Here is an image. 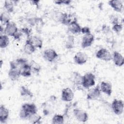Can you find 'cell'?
I'll return each mask as SVG.
<instances>
[{
	"instance_id": "cell-1",
	"label": "cell",
	"mask_w": 124,
	"mask_h": 124,
	"mask_svg": "<svg viewBox=\"0 0 124 124\" xmlns=\"http://www.w3.org/2000/svg\"><path fill=\"white\" fill-rule=\"evenodd\" d=\"M95 77L93 74L91 72L86 73L83 76L82 86L86 89H89L95 85Z\"/></svg>"
},
{
	"instance_id": "cell-2",
	"label": "cell",
	"mask_w": 124,
	"mask_h": 124,
	"mask_svg": "<svg viewBox=\"0 0 124 124\" xmlns=\"http://www.w3.org/2000/svg\"><path fill=\"white\" fill-rule=\"evenodd\" d=\"M95 56L97 59L106 62L110 61L112 59V56L110 52L107 49L104 48L98 50Z\"/></svg>"
},
{
	"instance_id": "cell-3",
	"label": "cell",
	"mask_w": 124,
	"mask_h": 124,
	"mask_svg": "<svg viewBox=\"0 0 124 124\" xmlns=\"http://www.w3.org/2000/svg\"><path fill=\"white\" fill-rule=\"evenodd\" d=\"M124 104L122 100L114 99L111 104V108L114 113L120 115L123 112Z\"/></svg>"
},
{
	"instance_id": "cell-4",
	"label": "cell",
	"mask_w": 124,
	"mask_h": 124,
	"mask_svg": "<svg viewBox=\"0 0 124 124\" xmlns=\"http://www.w3.org/2000/svg\"><path fill=\"white\" fill-rule=\"evenodd\" d=\"M18 31V29L16 24L13 21H10L6 25L4 33L8 36L13 37Z\"/></svg>"
},
{
	"instance_id": "cell-5",
	"label": "cell",
	"mask_w": 124,
	"mask_h": 124,
	"mask_svg": "<svg viewBox=\"0 0 124 124\" xmlns=\"http://www.w3.org/2000/svg\"><path fill=\"white\" fill-rule=\"evenodd\" d=\"M73 113L76 119L79 122L85 123L88 120V115L87 113L82 109L75 108L73 110Z\"/></svg>"
},
{
	"instance_id": "cell-6",
	"label": "cell",
	"mask_w": 124,
	"mask_h": 124,
	"mask_svg": "<svg viewBox=\"0 0 124 124\" xmlns=\"http://www.w3.org/2000/svg\"><path fill=\"white\" fill-rule=\"evenodd\" d=\"M74 93L72 90L69 87L63 88L62 91L61 99L64 102H70L74 99Z\"/></svg>"
},
{
	"instance_id": "cell-7",
	"label": "cell",
	"mask_w": 124,
	"mask_h": 124,
	"mask_svg": "<svg viewBox=\"0 0 124 124\" xmlns=\"http://www.w3.org/2000/svg\"><path fill=\"white\" fill-rule=\"evenodd\" d=\"M88 59L87 54L83 52H77L74 57V60L76 63L78 65H83L85 63Z\"/></svg>"
},
{
	"instance_id": "cell-8",
	"label": "cell",
	"mask_w": 124,
	"mask_h": 124,
	"mask_svg": "<svg viewBox=\"0 0 124 124\" xmlns=\"http://www.w3.org/2000/svg\"><path fill=\"white\" fill-rule=\"evenodd\" d=\"M43 57L46 60L49 62H53L58 57L56 51L53 49H47L44 51Z\"/></svg>"
},
{
	"instance_id": "cell-9",
	"label": "cell",
	"mask_w": 124,
	"mask_h": 124,
	"mask_svg": "<svg viewBox=\"0 0 124 124\" xmlns=\"http://www.w3.org/2000/svg\"><path fill=\"white\" fill-rule=\"evenodd\" d=\"M100 87L97 85L94 88L90 89L87 94V98L88 100H95L98 98L101 94Z\"/></svg>"
},
{
	"instance_id": "cell-10",
	"label": "cell",
	"mask_w": 124,
	"mask_h": 124,
	"mask_svg": "<svg viewBox=\"0 0 124 124\" xmlns=\"http://www.w3.org/2000/svg\"><path fill=\"white\" fill-rule=\"evenodd\" d=\"M21 109L26 112L29 116L32 114L37 113V108L36 105L33 103H26L23 104L21 106Z\"/></svg>"
},
{
	"instance_id": "cell-11",
	"label": "cell",
	"mask_w": 124,
	"mask_h": 124,
	"mask_svg": "<svg viewBox=\"0 0 124 124\" xmlns=\"http://www.w3.org/2000/svg\"><path fill=\"white\" fill-rule=\"evenodd\" d=\"M94 39V36L91 33L84 34L82 39L81 47L85 48L90 46L93 43Z\"/></svg>"
},
{
	"instance_id": "cell-12",
	"label": "cell",
	"mask_w": 124,
	"mask_h": 124,
	"mask_svg": "<svg viewBox=\"0 0 124 124\" xmlns=\"http://www.w3.org/2000/svg\"><path fill=\"white\" fill-rule=\"evenodd\" d=\"M67 26L68 31L74 34H79L81 32V27L78 23L77 20L72 22Z\"/></svg>"
},
{
	"instance_id": "cell-13",
	"label": "cell",
	"mask_w": 124,
	"mask_h": 124,
	"mask_svg": "<svg viewBox=\"0 0 124 124\" xmlns=\"http://www.w3.org/2000/svg\"><path fill=\"white\" fill-rule=\"evenodd\" d=\"M108 4L115 11L121 13L123 9V4L121 0H111L108 1Z\"/></svg>"
},
{
	"instance_id": "cell-14",
	"label": "cell",
	"mask_w": 124,
	"mask_h": 124,
	"mask_svg": "<svg viewBox=\"0 0 124 124\" xmlns=\"http://www.w3.org/2000/svg\"><path fill=\"white\" fill-rule=\"evenodd\" d=\"M101 92L105 93L108 96H110L112 92V88L111 84L108 82L102 81L100 86Z\"/></svg>"
},
{
	"instance_id": "cell-15",
	"label": "cell",
	"mask_w": 124,
	"mask_h": 124,
	"mask_svg": "<svg viewBox=\"0 0 124 124\" xmlns=\"http://www.w3.org/2000/svg\"><path fill=\"white\" fill-rule=\"evenodd\" d=\"M112 60H113L114 64L117 66L121 67L124 64V57L121 53L117 51H114L113 52Z\"/></svg>"
},
{
	"instance_id": "cell-16",
	"label": "cell",
	"mask_w": 124,
	"mask_h": 124,
	"mask_svg": "<svg viewBox=\"0 0 124 124\" xmlns=\"http://www.w3.org/2000/svg\"><path fill=\"white\" fill-rule=\"evenodd\" d=\"M9 115V109L4 105L0 106V121L1 123H5L8 118Z\"/></svg>"
},
{
	"instance_id": "cell-17",
	"label": "cell",
	"mask_w": 124,
	"mask_h": 124,
	"mask_svg": "<svg viewBox=\"0 0 124 124\" xmlns=\"http://www.w3.org/2000/svg\"><path fill=\"white\" fill-rule=\"evenodd\" d=\"M21 76L19 68H10L8 72V77L12 81H16Z\"/></svg>"
},
{
	"instance_id": "cell-18",
	"label": "cell",
	"mask_w": 124,
	"mask_h": 124,
	"mask_svg": "<svg viewBox=\"0 0 124 124\" xmlns=\"http://www.w3.org/2000/svg\"><path fill=\"white\" fill-rule=\"evenodd\" d=\"M83 76L77 72H74L72 75V81L77 86H82Z\"/></svg>"
},
{
	"instance_id": "cell-19",
	"label": "cell",
	"mask_w": 124,
	"mask_h": 124,
	"mask_svg": "<svg viewBox=\"0 0 124 124\" xmlns=\"http://www.w3.org/2000/svg\"><path fill=\"white\" fill-rule=\"evenodd\" d=\"M36 50V47L31 44L29 38H27L24 46V51L25 53L31 55Z\"/></svg>"
},
{
	"instance_id": "cell-20",
	"label": "cell",
	"mask_w": 124,
	"mask_h": 124,
	"mask_svg": "<svg viewBox=\"0 0 124 124\" xmlns=\"http://www.w3.org/2000/svg\"><path fill=\"white\" fill-rule=\"evenodd\" d=\"M31 44L35 47L41 48L43 46V41L39 37L37 36H31L29 38Z\"/></svg>"
},
{
	"instance_id": "cell-21",
	"label": "cell",
	"mask_w": 124,
	"mask_h": 124,
	"mask_svg": "<svg viewBox=\"0 0 124 124\" xmlns=\"http://www.w3.org/2000/svg\"><path fill=\"white\" fill-rule=\"evenodd\" d=\"M21 76L24 77H29L31 76V70L30 68V63L27 64L22 66L20 69Z\"/></svg>"
},
{
	"instance_id": "cell-22",
	"label": "cell",
	"mask_w": 124,
	"mask_h": 124,
	"mask_svg": "<svg viewBox=\"0 0 124 124\" xmlns=\"http://www.w3.org/2000/svg\"><path fill=\"white\" fill-rule=\"evenodd\" d=\"M10 41L8 36L5 34H0V47L1 48L6 47L9 44Z\"/></svg>"
},
{
	"instance_id": "cell-23",
	"label": "cell",
	"mask_w": 124,
	"mask_h": 124,
	"mask_svg": "<svg viewBox=\"0 0 124 124\" xmlns=\"http://www.w3.org/2000/svg\"><path fill=\"white\" fill-rule=\"evenodd\" d=\"M75 45L74 37L72 35H69L67 37L65 43V46L68 49H71L74 48Z\"/></svg>"
},
{
	"instance_id": "cell-24",
	"label": "cell",
	"mask_w": 124,
	"mask_h": 124,
	"mask_svg": "<svg viewBox=\"0 0 124 124\" xmlns=\"http://www.w3.org/2000/svg\"><path fill=\"white\" fill-rule=\"evenodd\" d=\"M20 93L21 96L22 97H27L30 98H32L33 97V94L32 92L28 88L24 86H21Z\"/></svg>"
},
{
	"instance_id": "cell-25",
	"label": "cell",
	"mask_w": 124,
	"mask_h": 124,
	"mask_svg": "<svg viewBox=\"0 0 124 124\" xmlns=\"http://www.w3.org/2000/svg\"><path fill=\"white\" fill-rule=\"evenodd\" d=\"M30 66L31 72L34 73L38 74L41 71V67L40 65L34 60H32L31 62L30 63Z\"/></svg>"
},
{
	"instance_id": "cell-26",
	"label": "cell",
	"mask_w": 124,
	"mask_h": 124,
	"mask_svg": "<svg viewBox=\"0 0 124 124\" xmlns=\"http://www.w3.org/2000/svg\"><path fill=\"white\" fill-rule=\"evenodd\" d=\"M41 119L42 117L40 115L38 114L37 113H35L30 115L28 119L31 123L39 124L40 123Z\"/></svg>"
},
{
	"instance_id": "cell-27",
	"label": "cell",
	"mask_w": 124,
	"mask_h": 124,
	"mask_svg": "<svg viewBox=\"0 0 124 124\" xmlns=\"http://www.w3.org/2000/svg\"><path fill=\"white\" fill-rule=\"evenodd\" d=\"M14 2L12 0H5L4 8L8 13H13L14 10Z\"/></svg>"
},
{
	"instance_id": "cell-28",
	"label": "cell",
	"mask_w": 124,
	"mask_h": 124,
	"mask_svg": "<svg viewBox=\"0 0 124 124\" xmlns=\"http://www.w3.org/2000/svg\"><path fill=\"white\" fill-rule=\"evenodd\" d=\"M10 17L8 12H3L0 16V20L2 25H6L10 22Z\"/></svg>"
},
{
	"instance_id": "cell-29",
	"label": "cell",
	"mask_w": 124,
	"mask_h": 124,
	"mask_svg": "<svg viewBox=\"0 0 124 124\" xmlns=\"http://www.w3.org/2000/svg\"><path fill=\"white\" fill-rule=\"evenodd\" d=\"M64 123V116L61 114H55L52 118V123L53 124H62Z\"/></svg>"
},
{
	"instance_id": "cell-30",
	"label": "cell",
	"mask_w": 124,
	"mask_h": 124,
	"mask_svg": "<svg viewBox=\"0 0 124 124\" xmlns=\"http://www.w3.org/2000/svg\"><path fill=\"white\" fill-rule=\"evenodd\" d=\"M65 13H62L59 11H55L53 15V19L57 22H59L61 23L63 17L64 16Z\"/></svg>"
},
{
	"instance_id": "cell-31",
	"label": "cell",
	"mask_w": 124,
	"mask_h": 124,
	"mask_svg": "<svg viewBox=\"0 0 124 124\" xmlns=\"http://www.w3.org/2000/svg\"><path fill=\"white\" fill-rule=\"evenodd\" d=\"M15 62H16L18 67L19 68V69H20V68H21L22 66H24L25 65L29 63L27 60H26V59L21 58L17 59L16 60H15Z\"/></svg>"
},
{
	"instance_id": "cell-32",
	"label": "cell",
	"mask_w": 124,
	"mask_h": 124,
	"mask_svg": "<svg viewBox=\"0 0 124 124\" xmlns=\"http://www.w3.org/2000/svg\"><path fill=\"white\" fill-rule=\"evenodd\" d=\"M119 19V18L118 17V16H117V15H110V16H109L110 22L113 25L120 24Z\"/></svg>"
},
{
	"instance_id": "cell-33",
	"label": "cell",
	"mask_w": 124,
	"mask_h": 124,
	"mask_svg": "<svg viewBox=\"0 0 124 124\" xmlns=\"http://www.w3.org/2000/svg\"><path fill=\"white\" fill-rule=\"evenodd\" d=\"M101 31L102 33L105 35H108L111 32V30L109 26L107 25L106 24H103L102 26Z\"/></svg>"
},
{
	"instance_id": "cell-34",
	"label": "cell",
	"mask_w": 124,
	"mask_h": 124,
	"mask_svg": "<svg viewBox=\"0 0 124 124\" xmlns=\"http://www.w3.org/2000/svg\"><path fill=\"white\" fill-rule=\"evenodd\" d=\"M122 29H123V26L121 23L113 25L112 28V30L116 33L120 32L122 31Z\"/></svg>"
},
{
	"instance_id": "cell-35",
	"label": "cell",
	"mask_w": 124,
	"mask_h": 124,
	"mask_svg": "<svg viewBox=\"0 0 124 124\" xmlns=\"http://www.w3.org/2000/svg\"><path fill=\"white\" fill-rule=\"evenodd\" d=\"M54 2L56 4H58V5H61V4L69 5L71 2V0H54Z\"/></svg>"
},
{
	"instance_id": "cell-36",
	"label": "cell",
	"mask_w": 124,
	"mask_h": 124,
	"mask_svg": "<svg viewBox=\"0 0 124 124\" xmlns=\"http://www.w3.org/2000/svg\"><path fill=\"white\" fill-rule=\"evenodd\" d=\"M20 31L22 33H24L27 35V38H29L31 37V31L29 30V28H27V27H25V28H23L21 29Z\"/></svg>"
},
{
	"instance_id": "cell-37",
	"label": "cell",
	"mask_w": 124,
	"mask_h": 124,
	"mask_svg": "<svg viewBox=\"0 0 124 124\" xmlns=\"http://www.w3.org/2000/svg\"><path fill=\"white\" fill-rule=\"evenodd\" d=\"M81 32L84 34H89L91 33V30L89 27L85 26L81 28Z\"/></svg>"
},
{
	"instance_id": "cell-38",
	"label": "cell",
	"mask_w": 124,
	"mask_h": 124,
	"mask_svg": "<svg viewBox=\"0 0 124 124\" xmlns=\"http://www.w3.org/2000/svg\"><path fill=\"white\" fill-rule=\"evenodd\" d=\"M23 33L21 32V31H17L15 35L14 36H13V37L14 38L15 40H19L21 38V37L22 36Z\"/></svg>"
},
{
	"instance_id": "cell-39",
	"label": "cell",
	"mask_w": 124,
	"mask_h": 124,
	"mask_svg": "<svg viewBox=\"0 0 124 124\" xmlns=\"http://www.w3.org/2000/svg\"><path fill=\"white\" fill-rule=\"evenodd\" d=\"M31 3H32L33 5H35L37 7H38V4L39 2V0H31L30 1Z\"/></svg>"
},
{
	"instance_id": "cell-40",
	"label": "cell",
	"mask_w": 124,
	"mask_h": 124,
	"mask_svg": "<svg viewBox=\"0 0 124 124\" xmlns=\"http://www.w3.org/2000/svg\"><path fill=\"white\" fill-rule=\"evenodd\" d=\"M4 28H3V27L2 26V25H0V33H2L3 32H4Z\"/></svg>"
},
{
	"instance_id": "cell-41",
	"label": "cell",
	"mask_w": 124,
	"mask_h": 124,
	"mask_svg": "<svg viewBox=\"0 0 124 124\" xmlns=\"http://www.w3.org/2000/svg\"><path fill=\"white\" fill-rule=\"evenodd\" d=\"M0 68H1L2 65V63H3V61H2V60H1L0 61Z\"/></svg>"
}]
</instances>
